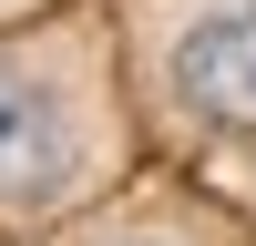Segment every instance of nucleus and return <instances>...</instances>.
<instances>
[{
	"mask_svg": "<svg viewBox=\"0 0 256 246\" xmlns=\"http://www.w3.org/2000/svg\"><path fill=\"white\" fill-rule=\"evenodd\" d=\"M72 184H82V123L62 82H41L31 62H0V216H31Z\"/></svg>",
	"mask_w": 256,
	"mask_h": 246,
	"instance_id": "nucleus-1",
	"label": "nucleus"
},
{
	"mask_svg": "<svg viewBox=\"0 0 256 246\" xmlns=\"http://www.w3.org/2000/svg\"><path fill=\"white\" fill-rule=\"evenodd\" d=\"M174 102L216 134H256V0H205L164 62Z\"/></svg>",
	"mask_w": 256,
	"mask_h": 246,
	"instance_id": "nucleus-2",
	"label": "nucleus"
},
{
	"mask_svg": "<svg viewBox=\"0 0 256 246\" xmlns=\"http://www.w3.org/2000/svg\"><path fill=\"white\" fill-rule=\"evenodd\" d=\"M134 246H174V236H134Z\"/></svg>",
	"mask_w": 256,
	"mask_h": 246,
	"instance_id": "nucleus-3",
	"label": "nucleus"
}]
</instances>
